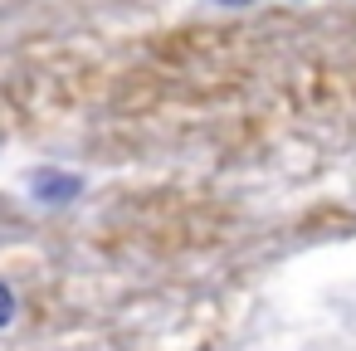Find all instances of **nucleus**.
<instances>
[{
  "instance_id": "nucleus-3",
  "label": "nucleus",
  "mask_w": 356,
  "mask_h": 351,
  "mask_svg": "<svg viewBox=\"0 0 356 351\" xmlns=\"http://www.w3.org/2000/svg\"><path fill=\"white\" fill-rule=\"evenodd\" d=\"M220 6H249V0H220Z\"/></svg>"
},
{
  "instance_id": "nucleus-2",
  "label": "nucleus",
  "mask_w": 356,
  "mask_h": 351,
  "mask_svg": "<svg viewBox=\"0 0 356 351\" xmlns=\"http://www.w3.org/2000/svg\"><path fill=\"white\" fill-rule=\"evenodd\" d=\"M10 317H15V293H10L6 283H0V327H6Z\"/></svg>"
},
{
  "instance_id": "nucleus-1",
  "label": "nucleus",
  "mask_w": 356,
  "mask_h": 351,
  "mask_svg": "<svg viewBox=\"0 0 356 351\" xmlns=\"http://www.w3.org/2000/svg\"><path fill=\"white\" fill-rule=\"evenodd\" d=\"M30 190H35V200L69 205V200L83 190V181H79V176H69V171H35V176H30Z\"/></svg>"
}]
</instances>
